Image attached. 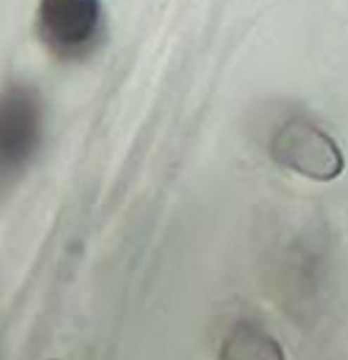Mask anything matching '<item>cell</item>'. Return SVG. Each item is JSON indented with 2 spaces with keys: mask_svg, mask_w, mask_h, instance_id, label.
<instances>
[{
  "mask_svg": "<svg viewBox=\"0 0 348 360\" xmlns=\"http://www.w3.org/2000/svg\"><path fill=\"white\" fill-rule=\"evenodd\" d=\"M37 35L61 61H82L104 37L102 0H41Z\"/></svg>",
  "mask_w": 348,
  "mask_h": 360,
  "instance_id": "7a4b0ae2",
  "label": "cell"
},
{
  "mask_svg": "<svg viewBox=\"0 0 348 360\" xmlns=\"http://www.w3.org/2000/svg\"><path fill=\"white\" fill-rule=\"evenodd\" d=\"M220 360H285L273 336L249 322L236 323L220 346Z\"/></svg>",
  "mask_w": 348,
  "mask_h": 360,
  "instance_id": "277c9868",
  "label": "cell"
},
{
  "mask_svg": "<svg viewBox=\"0 0 348 360\" xmlns=\"http://www.w3.org/2000/svg\"><path fill=\"white\" fill-rule=\"evenodd\" d=\"M269 151L275 163L314 181H332L344 169L334 139L306 118L283 122L271 139Z\"/></svg>",
  "mask_w": 348,
  "mask_h": 360,
  "instance_id": "3957f363",
  "label": "cell"
},
{
  "mask_svg": "<svg viewBox=\"0 0 348 360\" xmlns=\"http://www.w3.org/2000/svg\"><path fill=\"white\" fill-rule=\"evenodd\" d=\"M43 100L29 84H13L0 94V186L20 177L43 141Z\"/></svg>",
  "mask_w": 348,
  "mask_h": 360,
  "instance_id": "6da1fadb",
  "label": "cell"
}]
</instances>
